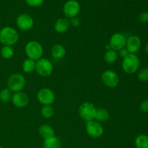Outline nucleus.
Masks as SVG:
<instances>
[{
	"label": "nucleus",
	"mask_w": 148,
	"mask_h": 148,
	"mask_svg": "<svg viewBox=\"0 0 148 148\" xmlns=\"http://www.w3.org/2000/svg\"><path fill=\"white\" fill-rule=\"evenodd\" d=\"M140 108L143 112L148 113V100H145L140 103Z\"/></svg>",
	"instance_id": "nucleus-30"
},
{
	"label": "nucleus",
	"mask_w": 148,
	"mask_h": 148,
	"mask_svg": "<svg viewBox=\"0 0 148 148\" xmlns=\"http://www.w3.org/2000/svg\"><path fill=\"white\" fill-rule=\"evenodd\" d=\"M38 101L43 106H51L55 101V94L51 89L43 88L39 90L36 95Z\"/></svg>",
	"instance_id": "nucleus-8"
},
{
	"label": "nucleus",
	"mask_w": 148,
	"mask_h": 148,
	"mask_svg": "<svg viewBox=\"0 0 148 148\" xmlns=\"http://www.w3.org/2000/svg\"><path fill=\"white\" fill-rule=\"evenodd\" d=\"M136 148H148V136L145 134H140L134 140Z\"/></svg>",
	"instance_id": "nucleus-22"
},
{
	"label": "nucleus",
	"mask_w": 148,
	"mask_h": 148,
	"mask_svg": "<svg viewBox=\"0 0 148 148\" xmlns=\"http://www.w3.org/2000/svg\"><path fill=\"white\" fill-rule=\"evenodd\" d=\"M118 53L116 51L113 50V49L106 51L103 55V59L105 62H106L107 64H109L115 63L117 59H118Z\"/></svg>",
	"instance_id": "nucleus-21"
},
{
	"label": "nucleus",
	"mask_w": 148,
	"mask_h": 148,
	"mask_svg": "<svg viewBox=\"0 0 148 148\" xmlns=\"http://www.w3.org/2000/svg\"><path fill=\"white\" fill-rule=\"evenodd\" d=\"M138 79L141 82H147L148 81V68L145 67L140 69L137 73Z\"/></svg>",
	"instance_id": "nucleus-26"
},
{
	"label": "nucleus",
	"mask_w": 148,
	"mask_h": 148,
	"mask_svg": "<svg viewBox=\"0 0 148 148\" xmlns=\"http://www.w3.org/2000/svg\"><path fill=\"white\" fill-rule=\"evenodd\" d=\"M12 102L17 108H25L29 103L28 95L24 92H14L12 97Z\"/></svg>",
	"instance_id": "nucleus-13"
},
{
	"label": "nucleus",
	"mask_w": 148,
	"mask_h": 148,
	"mask_svg": "<svg viewBox=\"0 0 148 148\" xmlns=\"http://www.w3.org/2000/svg\"><path fill=\"white\" fill-rule=\"evenodd\" d=\"M109 119V113L106 109L103 108H98L96 109L95 120L100 123H103L108 121Z\"/></svg>",
	"instance_id": "nucleus-20"
},
{
	"label": "nucleus",
	"mask_w": 148,
	"mask_h": 148,
	"mask_svg": "<svg viewBox=\"0 0 148 148\" xmlns=\"http://www.w3.org/2000/svg\"><path fill=\"white\" fill-rule=\"evenodd\" d=\"M70 26V23L69 20L66 17H61L59 18L54 23V28L55 31L58 33H66L69 28Z\"/></svg>",
	"instance_id": "nucleus-15"
},
{
	"label": "nucleus",
	"mask_w": 148,
	"mask_h": 148,
	"mask_svg": "<svg viewBox=\"0 0 148 148\" xmlns=\"http://www.w3.org/2000/svg\"><path fill=\"white\" fill-rule=\"evenodd\" d=\"M80 12V4L77 0H68L63 7V12L65 17L68 19L77 17Z\"/></svg>",
	"instance_id": "nucleus-10"
},
{
	"label": "nucleus",
	"mask_w": 148,
	"mask_h": 148,
	"mask_svg": "<svg viewBox=\"0 0 148 148\" xmlns=\"http://www.w3.org/2000/svg\"><path fill=\"white\" fill-rule=\"evenodd\" d=\"M0 148H3V147H1V145H0Z\"/></svg>",
	"instance_id": "nucleus-34"
},
{
	"label": "nucleus",
	"mask_w": 148,
	"mask_h": 148,
	"mask_svg": "<svg viewBox=\"0 0 148 148\" xmlns=\"http://www.w3.org/2000/svg\"><path fill=\"white\" fill-rule=\"evenodd\" d=\"M85 130L89 137L91 138L98 139L100 138L103 134L104 129L101 123L92 120V121L86 122Z\"/></svg>",
	"instance_id": "nucleus-9"
},
{
	"label": "nucleus",
	"mask_w": 148,
	"mask_h": 148,
	"mask_svg": "<svg viewBox=\"0 0 148 148\" xmlns=\"http://www.w3.org/2000/svg\"><path fill=\"white\" fill-rule=\"evenodd\" d=\"M25 53L27 58L36 62L43 57V46L37 40H30L25 46Z\"/></svg>",
	"instance_id": "nucleus-2"
},
{
	"label": "nucleus",
	"mask_w": 148,
	"mask_h": 148,
	"mask_svg": "<svg viewBox=\"0 0 148 148\" xmlns=\"http://www.w3.org/2000/svg\"><path fill=\"white\" fill-rule=\"evenodd\" d=\"M51 54L55 59H61L66 55V49L59 43L53 45L51 49Z\"/></svg>",
	"instance_id": "nucleus-17"
},
{
	"label": "nucleus",
	"mask_w": 148,
	"mask_h": 148,
	"mask_svg": "<svg viewBox=\"0 0 148 148\" xmlns=\"http://www.w3.org/2000/svg\"><path fill=\"white\" fill-rule=\"evenodd\" d=\"M54 114V111L51 106H43L40 109V114L45 119L51 118Z\"/></svg>",
	"instance_id": "nucleus-25"
},
{
	"label": "nucleus",
	"mask_w": 148,
	"mask_h": 148,
	"mask_svg": "<svg viewBox=\"0 0 148 148\" xmlns=\"http://www.w3.org/2000/svg\"><path fill=\"white\" fill-rule=\"evenodd\" d=\"M69 23H70V25H72L74 27H79V25H80V19L78 17H72L69 20Z\"/></svg>",
	"instance_id": "nucleus-28"
},
{
	"label": "nucleus",
	"mask_w": 148,
	"mask_h": 148,
	"mask_svg": "<svg viewBox=\"0 0 148 148\" xmlns=\"http://www.w3.org/2000/svg\"><path fill=\"white\" fill-rule=\"evenodd\" d=\"M16 25L20 30L28 31L34 26V20L30 14L23 13L17 16L16 18Z\"/></svg>",
	"instance_id": "nucleus-11"
},
{
	"label": "nucleus",
	"mask_w": 148,
	"mask_h": 148,
	"mask_svg": "<svg viewBox=\"0 0 148 148\" xmlns=\"http://www.w3.org/2000/svg\"><path fill=\"white\" fill-rule=\"evenodd\" d=\"M139 20L140 23H145L148 22V12H144L139 15Z\"/></svg>",
	"instance_id": "nucleus-29"
},
{
	"label": "nucleus",
	"mask_w": 148,
	"mask_h": 148,
	"mask_svg": "<svg viewBox=\"0 0 148 148\" xmlns=\"http://www.w3.org/2000/svg\"><path fill=\"white\" fill-rule=\"evenodd\" d=\"M0 53L3 59H10L13 57L14 54V50L12 46H3L0 51Z\"/></svg>",
	"instance_id": "nucleus-23"
},
{
	"label": "nucleus",
	"mask_w": 148,
	"mask_h": 148,
	"mask_svg": "<svg viewBox=\"0 0 148 148\" xmlns=\"http://www.w3.org/2000/svg\"><path fill=\"white\" fill-rule=\"evenodd\" d=\"M140 66V60L136 54L130 53L123 59L121 67L123 71L128 75H132L137 72Z\"/></svg>",
	"instance_id": "nucleus-4"
},
{
	"label": "nucleus",
	"mask_w": 148,
	"mask_h": 148,
	"mask_svg": "<svg viewBox=\"0 0 148 148\" xmlns=\"http://www.w3.org/2000/svg\"><path fill=\"white\" fill-rule=\"evenodd\" d=\"M106 51H108V50H111V49H111V46H110L109 45V43H108V44H107L106 46Z\"/></svg>",
	"instance_id": "nucleus-32"
},
{
	"label": "nucleus",
	"mask_w": 148,
	"mask_h": 148,
	"mask_svg": "<svg viewBox=\"0 0 148 148\" xmlns=\"http://www.w3.org/2000/svg\"><path fill=\"white\" fill-rule=\"evenodd\" d=\"M117 53H118V56H120V57H121L122 59H124V58H125L126 56H127L129 54H130L128 50H127L126 48L121 49V50H119V51H117Z\"/></svg>",
	"instance_id": "nucleus-31"
},
{
	"label": "nucleus",
	"mask_w": 148,
	"mask_h": 148,
	"mask_svg": "<svg viewBox=\"0 0 148 148\" xmlns=\"http://www.w3.org/2000/svg\"><path fill=\"white\" fill-rule=\"evenodd\" d=\"M101 81L105 86L109 88H115L119 84L120 79L115 71L107 69L101 75Z\"/></svg>",
	"instance_id": "nucleus-7"
},
{
	"label": "nucleus",
	"mask_w": 148,
	"mask_h": 148,
	"mask_svg": "<svg viewBox=\"0 0 148 148\" xmlns=\"http://www.w3.org/2000/svg\"><path fill=\"white\" fill-rule=\"evenodd\" d=\"M38 75L43 77L51 76L53 71V66L51 62L46 58H40L36 62V70Z\"/></svg>",
	"instance_id": "nucleus-5"
},
{
	"label": "nucleus",
	"mask_w": 148,
	"mask_h": 148,
	"mask_svg": "<svg viewBox=\"0 0 148 148\" xmlns=\"http://www.w3.org/2000/svg\"><path fill=\"white\" fill-rule=\"evenodd\" d=\"M96 109L97 108L92 103L90 102H85L79 106L78 114L83 121L88 122L95 120Z\"/></svg>",
	"instance_id": "nucleus-6"
},
{
	"label": "nucleus",
	"mask_w": 148,
	"mask_h": 148,
	"mask_svg": "<svg viewBox=\"0 0 148 148\" xmlns=\"http://www.w3.org/2000/svg\"><path fill=\"white\" fill-rule=\"evenodd\" d=\"M145 51L146 53H148V42L146 43L145 46Z\"/></svg>",
	"instance_id": "nucleus-33"
},
{
	"label": "nucleus",
	"mask_w": 148,
	"mask_h": 148,
	"mask_svg": "<svg viewBox=\"0 0 148 148\" xmlns=\"http://www.w3.org/2000/svg\"><path fill=\"white\" fill-rule=\"evenodd\" d=\"M12 92L8 88H4L0 91V101L1 102L7 103L12 101Z\"/></svg>",
	"instance_id": "nucleus-24"
},
{
	"label": "nucleus",
	"mask_w": 148,
	"mask_h": 148,
	"mask_svg": "<svg viewBox=\"0 0 148 148\" xmlns=\"http://www.w3.org/2000/svg\"><path fill=\"white\" fill-rule=\"evenodd\" d=\"M142 46L141 39L137 36H132L127 38L126 49L128 50L129 53L135 54L140 51Z\"/></svg>",
	"instance_id": "nucleus-14"
},
{
	"label": "nucleus",
	"mask_w": 148,
	"mask_h": 148,
	"mask_svg": "<svg viewBox=\"0 0 148 148\" xmlns=\"http://www.w3.org/2000/svg\"><path fill=\"white\" fill-rule=\"evenodd\" d=\"M62 141L56 136L43 140V148H61Z\"/></svg>",
	"instance_id": "nucleus-18"
},
{
	"label": "nucleus",
	"mask_w": 148,
	"mask_h": 148,
	"mask_svg": "<svg viewBox=\"0 0 148 148\" xmlns=\"http://www.w3.org/2000/svg\"><path fill=\"white\" fill-rule=\"evenodd\" d=\"M26 85V79L22 74L16 72L10 75L7 79V88L13 92H20Z\"/></svg>",
	"instance_id": "nucleus-3"
},
{
	"label": "nucleus",
	"mask_w": 148,
	"mask_h": 148,
	"mask_svg": "<svg viewBox=\"0 0 148 148\" xmlns=\"http://www.w3.org/2000/svg\"><path fill=\"white\" fill-rule=\"evenodd\" d=\"M127 38L124 34L120 33H115L111 36L109 40V45L111 49L116 51H119L121 49L126 47Z\"/></svg>",
	"instance_id": "nucleus-12"
},
{
	"label": "nucleus",
	"mask_w": 148,
	"mask_h": 148,
	"mask_svg": "<svg viewBox=\"0 0 148 148\" xmlns=\"http://www.w3.org/2000/svg\"><path fill=\"white\" fill-rule=\"evenodd\" d=\"M19 34L16 29L5 26L0 30V43L4 46H12L18 42Z\"/></svg>",
	"instance_id": "nucleus-1"
},
{
	"label": "nucleus",
	"mask_w": 148,
	"mask_h": 148,
	"mask_svg": "<svg viewBox=\"0 0 148 148\" xmlns=\"http://www.w3.org/2000/svg\"><path fill=\"white\" fill-rule=\"evenodd\" d=\"M22 69L25 73H32L36 70V61L27 58L23 61V64H22Z\"/></svg>",
	"instance_id": "nucleus-19"
},
{
	"label": "nucleus",
	"mask_w": 148,
	"mask_h": 148,
	"mask_svg": "<svg viewBox=\"0 0 148 148\" xmlns=\"http://www.w3.org/2000/svg\"><path fill=\"white\" fill-rule=\"evenodd\" d=\"M38 134L42 138H43V140H46V139L50 138V137L55 136L54 130L53 129V127L49 125V124H42L39 127Z\"/></svg>",
	"instance_id": "nucleus-16"
},
{
	"label": "nucleus",
	"mask_w": 148,
	"mask_h": 148,
	"mask_svg": "<svg viewBox=\"0 0 148 148\" xmlns=\"http://www.w3.org/2000/svg\"><path fill=\"white\" fill-rule=\"evenodd\" d=\"M26 4L31 7H40L44 2V0H25Z\"/></svg>",
	"instance_id": "nucleus-27"
}]
</instances>
